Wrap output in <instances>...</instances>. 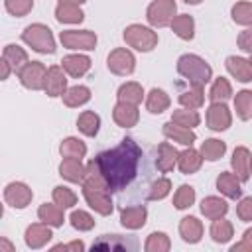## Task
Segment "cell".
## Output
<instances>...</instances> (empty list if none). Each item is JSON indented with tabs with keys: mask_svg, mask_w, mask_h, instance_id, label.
<instances>
[{
	"mask_svg": "<svg viewBox=\"0 0 252 252\" xmlns=\"http://www.w3.org/2000/svg\"><path fill=\"white\" fill-rule=\"evenodd\" d=\"M94 159L120 207L150 201V189L159 171L158 148L142 150L132 138H124L116 148L100 152Z\"/></svg>",
	"mask_w": 252,
	"mask_h": 252,
	"instance_id": "cell-1",
	"label": "cell"
},
{
	"mask_svg": "<svg viewBox=\"0 0 252 252\" xmlns=\"http://www.w3.org/2000/svg\"><path fill=\"white\" fill-rule=\"evenodd\" d=\"M177 71H179L183 77H187V81H189L191 85H201V87H203V85L209 83V79H211V67H209L201 57L191 55V53L179 57V61H177Z\"/></svg>",
	"mask_w": 252,
	"mask_h": 252,
	"instance_id": "cell-2",
	"label": "cell"
},
{
	"mask_svg": "<svg viewBox=\"0 0 252 252\" xmlns=\"http://www.w3.org/2000/svg\"><path fill=\"white\" fill-rule=\"evenodd\" d=\"M22 39L32 45L35 51L39 53H53L55 51V41H53V35H51V30L43 24H32L24 30L22 33Z\"/></svg>",
	"mask_w": 252,
	"mask_h": 252,
	"instance_id": "cell-3",
	"label": "cell"
},
{
	"mask_svg": "<svg viewBox=\"0 0 252 252\" xmlns=\"http://www.w3.org/2000/svg\"><path fill=\"white\" fill-rule=\"evenodd\" d=\"M124 39L130 47L138 49V51H150L158 45V33L152 32L150 28H144V26H128L124 30Z\"/></svg>",
	"mask_w": 252,
	"mask_h": 252,
	"instance_id": "cell-4",
	"label": "cell"
},
{
	"mask_svg": "<svg viewBox=\"0 0 252 252\" xmlns=\"http://www.w3.org/2000/svg\"><path fill=\"white\" fill-rule=\"evenodd\" d=\"M83 195L87 199V203L100 215H110L112 213V201H110V191L108 187L102 185H89L83 183Z\"/></svg>",
	"mask_w": 252,
	"mask_h": 252,
	"instance_id": "cell-5",
	"label": "cell"
},
{
	"mask_svg": "<svg viewBox=\"0 0 252 252\" xmlns=\"http://www.w3.org/2000/svg\"><path fill=\"white\" fill-rule=\"evenodd\" d=\"M93 250H118V252H134L138 250L136 236H120V234H104L93 242Z\"/></svg>",
	"mask_w": 252,
	"mask_h": 252,
	"instance_id": "cell-6",
	"label": "cell"
},
{
	"mask_svg": "<svg viewBox=\"0 0 252 252\" xmlns=\"http://www.w3.org/2000/svg\"><path fill=\"white\" fill-rule=\"evenodd\" d=\"M175 16V2L173 0H154L148 8V22L156 28H163L171 24Z\"/></svg>",
	"mask_w": 252,
	"mask_h": 252,
	"instance_id": "cell-7",
	"label": "cell"
},
{
	"mask_svg": "<svg viewBox=\"0 0 252 252\" xmlns=\"http://www.w3.org/2000/svg\"><path fill=\"white\" fill-rule=\"evenodd\" d=\"M59 39L69 49H94L96 45V35L89 30H83V32L67 30V32H61Z\"/></svg>",
	"mask_w": 252,
	"mask_h": 252,
	"instance_id": "cell-8",
	"label": "cell"
},
{
	"mask_svg": "<svg viewBox=\"0 0 252 252\" xmlns=\"http://www.w3.org/2000/svg\"><path fill=\"white\" fill-rule=\"evenodd\" d=\"M45 77H47V69L39 61H32L20 71L22 85L28 87V89H33V91H39V89L45 87Z\"/></svg>",
	"mask_w": 252,
	"mask_h": 252,
	"instance_id": "cell-9",
	"label": "cell"
},
{
	"mask_svg": "<svg viewBox=\"0 0 252 252\" xmlns=\"http://www.w3.org/2000/svg\"><path fill=\"white\" fill-rule=\"evenodd\" d=\"M108 69L112 71V73H116V75H130L132 71H134V55L128 51V49H114V51H110V55H108Z\"/></svg>",
	"mask_w": 252,
	"mask_h": 252,
	"instance_id": "cell-10",
	"label": "cell"
},
{
	"mask_svg": "<svg viewBox=\"0 0 252 252\" xmlns=\"http://www.w3.org/2000/svg\"><path fill=\"white\" fill-rule=\"evenodd\" d=\"M207 124L211 130H226L230 126V112L224 102H213L207 110Z\"/></svg>",
	"mask_w": 252,
	"mask_h": 252,
	"instance_id": "cell-11",
	"label": "cell"
},
{
	"mask_svg": "<svg viewBox=\"0 0 252 252\" xmlns=\"http://www.w3.org/2000/svg\"><path fill=\"white\" fill-rule=\"evenodd\" d=\"M4 199L8 201V205L24 209L32 201V189L28 185H24V183H10L6 187V191H4Z\"/></svg>",
	"mask_w": 252,
	"mask_h": 252,
	"instance_id": "cell-12",
	"label": "cell"
},
{
	"mask_svg": "<svg viewBox=\"0 0 252 252\" xmlns=\"http://www.w3.org/2000/svg\"><path fill=\"white\" fill-rule=\"evenodd\" d=\"M112 116H114V122H116L118 126L130 128V126H136L140 114H138L136 104H132V102H122V100H120V102L114 106Z\"/></svg>",
	"mask_w": 252,
	"mask_h": 252,
	"instance_id": "cell-13",
	"label": "cell"
},
{
	"mask_svg": "<svg viewBox=\"0 0 252 252\" xmlns=\"http://www.w3.org/2000/svg\"><path fill=\"white\" fill-rule=\"evenodd\" d=\"M65 87H67V79L63 75V69L53 65L47 69V77H45V93L49 96H59L65 93Z\"/></svg>",
	"mask_w": 252,
	"mask_h": 252,
	"instance_id": "cell-14",
	"label": "cell"
},
{
	"mask_svg": "<svg viewBox=\"0 0 252 252\" xmlns=\"http://www.w3.org/2000/svg\"><path fill=\"white\" fill-rule=\"evenodd\" d=\"M59 173L61 177H65L67 181H73V183H83L85 179V173H87V167H83L81 159L77 158H65L59 165Z\"/></svg>",
	"mask_w": 252,
	"mask_h": 252,
	"instance_id": "cell-15",
	"label": "cell"
},
{
	"mask_svg": "<svg viewBox=\"0 0 252 252\" xmlns=\"http://www.w3.org/2000/svg\"><path fill=\"white\" fill-rule=\"evenodd\" d=\"M146 207L144 205H132V207H122L120 211V220L126 228H140L146 224Z\"/></svg>",
	"mask_w": 252,
	"mask_h": 252,
	"instance_id": "cell-16",
	"label": "cell"
},
{
	"mask_svg": "<svg viewBox=\"0 0 252 252\" xmlns=\"http://www.w3.org/2000/svg\"><path fill=\"white\" fill-rule=\"evenodd\" d=\"M217 189L230 197V199H238L242 189H240V177L234 175V173H228V171H222L219 177H217Z\"/></svg>",
	"mask_w": 252,
	"mask_h": 252,
	"instance_id": "cell-17",
	"label": "cell"
},
{
	"mask_svg": "<svg viewBox=\"0 0 252 252\" xmlns=\"http://www.w3.org/2000/svg\"><path fill=\"white\" fill-rule=\"evenodd\" d=\"M163 134H165L167 138H171L173 142H179V144H183V146H191V144L195 142V132H193L191 128H185V126L175 124L173 120L167 122V124H163Z\"/></svg>",
	"mask_w": 252,
	"mask_h": 252,
	"instance_id": "cell-18",
	"label": "cell"
},
{
	"mask_svg": "<svg viewBox=\"0 0 252 252\" xmlns=\"http://www.w3.org/2000/svg\"><path fill=\"white\" fill-rule=\"evenodd\" d=\"M49 238H51V230H49L47 222L45 224H32L26 230V244L30 248H41Z\"/></svg>",
	"mask_w": 252,
	"mask_h": 252,
	"instance_id": "cell-19",
	"label": "cell"
},
{
	"mask_svg": "<svg viewBox=\"0 0 252 252\" xmlns=\"http://www.w3.org/2000/svg\"><path fill=\"white\" fill-rule=\"evenodd\" d=\"M226 69L230 71L232 77H236V81H242V83H248L252 81V67L246 59L242 57H228L226 59Z\"/></svg>",
	"mask_w": 252,
	"mask_h": 252,
	"instance_id": "cell-20",
	"label": "cell"
},
{
	"mask_svg": "<svg viewBox=\"0 0 252 252\" xmlns=\"http://www.w3.org/2000/svg\"><path fill=\"white\" fill-rule=\"evenodd\" d=\"M179 232L185 242H199L203 236V224L195 217H185V219H181Z\"/></svg>",
	"mask_w": 252,
	"mask_h": 252,
	"instance_id": "cell-21",
	"label": "cell"
},
{
	"mask_svg": "<svg viewBox=\"0 0 252 252\" xmlns=\"http://www.w3.org/2000/svg\"><path fill=\"white\" fill-rule=\"evenodd\" d=\"M63 69L71 75V77H81V75H85L87 71H89V67H91V59L89 57H85V55H67V57H63Z\"/></svg>",
	"mask_w": 252,
	"mask_h": 252,
	"instance_id": "cell-22",
	"label": "cell"
},
{
	"mask_svg": "<svg viewBox=\"0 0 252 252\" xmlns=\"http://www.w3.org/2000/svg\"><path fill=\"white\" fill-rule=\"evenodd\" d=\"M2 59H4L14 71H18V73L28 65V55H26V51H24L22 47H18V45H6V47H4V53H2Z\"/></svg>",
	"mask_w": 252,
	"mask_h": 252,
	"instance_id": "cell-23",
	"label": "cell"
},
{
	"mask_svg": "<svg viewBox=\"0 0 252 252\" xmlns=\"http://www.w3.org/2000/svg\"><path fill=\"white\" fill-rule=\"evenodd\" d=\"M177 159H179V154L173 146H169V144H159L158 146V167H159V171H163V173L171 171Z\"/></svg>",
	"mask_w": 252,
	"mask_h": 252,
	"instance_id": "cell-24",
	"label": "cell"
},
{
	"mask_svg": "<svg viewBox=\"0 0 252 252\" xmlns=\"http://www.w3.org/2000/svg\"><path fill=\"white\" fill-rule=\"evenodd\" d=\"M232 167L236 171V175L240 177V181H246L250 175V152L246 148H236L232 154Z\"/></svg>",
	"mask_w": 252,
	"mask_h": 252,
	"instance_id": "cell-25",
	"label": "cell"
},
{
	"mask_svg": "<svg viewBox=\"0 0 252 252\" xmlns=\"http://www.w3.org/2000/svg\"><path fill=\"white\" fill-rule=\"evenodd\" d=\"M228 211V205L220 199V197H205L203 203H201V213L207 217V219H220L224 213Z\"/></svg>",
	"mask_w": 252,
	"mask_h": 252,
	"instance_id": "cell-26",
	"label": "cell"
},
{
	"mask_svg": "<svg viewBox=\"0 0 252 252\" xmlns=\"http://www.w3.org/2000/svg\"><path fill=\"white\" fill-rule=\"evenodd\" d=\"M201 163H203V158H201V154L195 152L193 148H189V150H185V152L179 154V169H181V173H185V175L195 173V171L201 167Z\"/></svg>",
	"mask_w": 252,
	"mask_h": 252,
	"instance_id": "cell-27",
	"label": "cell"
},
{
	"mask_svg": "<svg viewBox=\"0 0 252 252\" xmlns=\"http://www.w3.org/2000/svg\"><path fill=\"white\" fill-rule=\"evenodd\" d=\"M55 18L59 22H67V24H77L83 20V12L77 4L73 2H59L57 10H55Z\"/></svg>",
	"mask_w": 252,
	"mask_h": 252,
	"instance_id": "cell-28",
	"label": "cell"
},
{
	"mask_svg": "<svg viewBox=\"0 0 252 252\" xmlns=\"http://www.w3.org/2000/svg\"><path fill=\"white\" fill-rule=\"evenodd\" d=\"M193 18L189 14H181V16H175L171 20V30L181 37V39H191L193 37Z\"/></svg>",
	"mask_w": 252,
	"mask_h": 252,
	"instance_id": "cell-29",
	"label": "cell"
},
{
	"mask_svg": "<svg viewBox=\"0 0 252 252\" xmlns=\"http://www.w3.org/2000/svg\"><path fill=\"white\" fill-rule=\"evenodd\" d=\"M89 98H91V91L87 87H81V85L71 87V89H67L63 93V102L67 106H71V108L73 106H79V104H85Z\"/></svg>",
	"mask_w": 252,
	"mask_h": 252,
	"instance_id": "cell-30",
	"label": "cell"
},
{
	"mask_svg": "<svg viewBox=\"0 0 252 252\" xmlns=\"http://www.w3.org/2000/svg\"><path fill=\"white\" fill-rule=\"evenodd\" d=\"M146 106H148V110H150V112L159 114V112H163V110L169 106V96H167L161 89H152V91H150V94H148Z\"/></svg>",
	"mask_w": 252,
	"mask_h": 252,
	"instance_id": "cell-31",
	"label": "cell"
},
{
	"mask_svg": "<svg viewBox=\"0 0 252 252\" xmlns=\"http://www.w3.org/2000/svg\"><path fill=\"white\" fill-rule=\"evenodd\" d=\"M37 215H39V219L43 222H47L51 226H61L63 224V211H61L59 205H47L45 203V205L39 207Z\"/></svg>",
	"mask_w": 252,
	"mask_h": 252,
	"instance_id": "cell-32",
	"label": "cell"
},
{
	"mask_svg": "<svg viewBox=\"0 0 252 252\" xmlns=\"http://www.w3.org/2000/svg\"><path fill=\"white\" fill-rule=\"evenodd\" d=\"M179 102L185 108H199L203 104V87L201 85H191L189 91H183L179 94Z\"/></svg>",
	"mask_w": 252,
	"mask_h": 252,
	"instance_id": "cell-33",
	"label": "cell"
},
{
	"mask_svg": "<svg viewBox=\"0 0 252 252\" xmlns=\"http://www.w3.org/2000/svg\"><path fill=\"white\" fill-rule=\"evenodd\" d=\"M98 126H100V120H98V116H96L94 112H91V110L83 112V114L77 118V128H79L85 136H94V134L98 132Z\"/></svg>",
	"mask_w": 252,
	"mask_h": 252,
	"instance_id": "cell-34",
	"label": "cell"
},
{
	"mask_svg": "<svg viewBox=\"0 0 252 252\" xmlns=\"http://www.w3.org/2000/svg\"><path fill=\"white\" fill-rule=\"evenodd\" d=\"M59 150H61V156H63V158H77V159H81V158L87 154V146H85L81 140H77V138H67V140H63Z\"/></svg>",
	"mask_w": 252,
	"mask_h": 252,
	"instance_id": "cell-35",
	"label": "cell"
},
{
	"mask_svg": "<svg viewBox=\"0 0 252 252\" xmlns=\"http://www.w3.org/2000/svg\"><path fill=\"white\" fill-rule=\"evenodd\" d=\"M234 108H236V114L242 120H248L252 116V93L250 91L236 93V96H234Z\"/></svg>",
	"mask_w": 252,
	"mask_h": 252,
	"instance_id": "cell-36",
	"label": "cell"
},
{
	"mask_svg": "<svg viewBox=\"0 0 252 252\" xmlns=\"http://www.w3.org/2000/svg\"><path fill=\"white\" fill-rule=\"evenodd\" d=\"M142 96H144V91L138 83H126L118 89V98L122 102H132V104H138L142 102Z\"/></svg>",
	"mask_w": 252,
	"mask_h": 252,
	"instance_id": "cell-37",
	"label": "cell"
},
{
	"mask_svg": "<svg viewBox=\"0 0 252 252\" xmlns=\"http://www.w3.org/2000/svg\"><path fill=\"white\" fill-rule=\"evenodd\" d=\"M224 152H226L224 142L215 140V138L205 140V142H203V146H201V156H203L205 159H211V161H215V159L222 158V154H224Z\"/></svg>",
	"mask_w": 252,
	"mask_h": 252,
	"instance_id": "cell-38",
	"label": "cell"
},
{
	"mask_svg": "<svg viewBox=\"0 0 252 252\" xmlns=\"http://www.w3.org/2000/svg\"><path fill=\"white\" fill-rule=\"evenodd\" d=\"M211 236L215 242H228L232 236V224L224 219H215L211 226Z\"/></svg>",
	"mask_w": 252,
	"mask_h": 252,
	"instance_id": "cell-39",
	"label": "cell"
},
{
	"mask_svg": "<svg viewBox=\"0 0 252 252\" xmlns=\"http://www.w3.org/2000/svg\"><path fill=\"white\" fill-rule=\"evenodd\" d=\"M230 94H232L230 83H228L226 79H222V77H219V79L215 81V85L211 87V93H209V96H211L213 102H222V100H226Z\"/></svg>",
	"mask_w": 252,
	"mask_h": 252,
	"instance_id": "cell-40",
	"label": "cell"
},
{
	"mask_svg": "<svg viewBox=\"0 0 252 252\" xmlns=\"http://www.w3.org/2000/svg\"><path fill=\"white\" fill-rule=\"evenodd\" d=\"M232 20L242 26H252V4L250 2H236L232 6Z\"/></svg>",
	"mask_w": 252,
	"mask_h": 252,
	"instance_id": "cell-41",
	"label": "cell"
},
{
	"mask_svg": "<svg viewBox=\"0 0 252 252\" xmlns=\"http://www.w3.org/2000/svg\"><path fill=\"white\" fill-rule=\"evenodd\" d=\"M53 201H55V205H59L61 209H69V207H73V205L77 203V195H75L69 187L59 185V187L53 189Z\"/></svg>",
	"mask_w": 252,
	"mask_h": 252,
	"instance_id": "cell-42",
	"label": "cell"
},
{
	"mask_svg": "<svg viewBox=\"0 0 252 252\" xmlns=\"http://www.w3.org/2000/svg\"><path fill=\"white\" fill-rule=\"evenodd\" d=\"M175 124L185 126V128H193L199 124V114L193 108H185V110H173V118Z\"/></svg>",
	"mask_w": 252,
	"mask_h": 252,
	"instance_id": "cell-43",
	"label": "cell"
},
{
	"mask_svg": "<svg viewBox=\"0 0 252 252\" xmlns=\"http://www.w3.org/2000/svg\"><path fill=\"white\" fill-rule=\"evenodd\" d=\"M193 201H195V189L189 185H181L177 189V193L173 195V205L177 209H187L193 205Z\"/></svg>",
	"mask_w": 252,
	"mask_h": 252,
	"instance_id": "cell-44",
	"label": "cell"
},
{
	"mask_svg": "<svg viewBox=\"0 0 252 252\" xmlns=\"http://www.w3.org/2000/svg\"><path fill=\"white\" fill-rule=\"evenodd\" d=\"M148 252H167L169 250V238L163 232H152L146 242Z\"/></svg>",
	"mask_w": 252,
	"mask_h": 252,
	"instance_id": "cell-45",
	"label": "cell"
},
{
	"mask_svg": "<svg viewBox=\"0 0 252 252\" xmlns=\"http://www.w3.org/2000/svg\"><path fill=\"white\" fill-rule=\"evenodd\" d=\"M71 224L77 230H91L94 226V219L85 211H75L71 213Z\"/></svg>",
	"mask_w": 252,
	"mask_h": 252,
	"instance_id": "cell-46",
	"label": "cell"
},
{
	"mask_svg": "<svg viewBox=\"0 0 252 252\" xmlns=\"http://www.w3.org/2000/svg\"><path fill=\"white\" fill-rule=\"evenodd\" d=\"M169 189H171V181L169 179H165V177H158L156 181H154V185H152V189H150V201H156V199H163L167 193H169Z\"/></svg>",
	"mask_w": 252,
	"mask_h": 252,
	"instance_id": "cell-47",
	"label": "cell"
},
{
	"mask_svg": "<svg viewBox=\"0 0 252 252\" xmlns=\"http://www.w3.org/2000/svg\"><path fill=\"white\" fill-rule=\"evenodd\" d=\"M33 6V0H6V10L14 16H26Z\"/></svg>",
	"mask_w": 252,
	"mask_h": 252,
	"instance_id": "cell-48",
	"label": "cell"
},
{
	"mask_svg": "<svg viewBox=\"0 0 252 252\" xmlns=\"http://www.w3.org/2000/svg\"><path fill=\"white\" fill-rule=\"evenodd\" d=\"M236 215H238L240 220H252V197H246L238 203Z\"/></svg>",
	"mask_w": 252,
	"mask_h": 252,
	"instance_id": "cell-49",
	"label": "cell"
},
{
	"mask_svg": "<svg viewBox=\"0 0 252 252\" xmlns=\"http://www.w3.org/2000/svg\"><path fill=\"white\" fill-rule=\"evenodd\" d=\"M238 47L248 51L252 55V30H244L240 35H238Z\"/></svg>",
	"mask_w": 252,
	"mask_h": 252,
	"instance_id": "cell-50",
	"label": "cell"
},
{
	"mask_svg": "<svg viewBox=\"0 0 252 252\" xmlns=\"http://www.w3.org/2000/svg\"><path fill=\"white\" fill-rule=\"evenodd\" d=\"M240 250H250V252H252V228H248V230L244 232L242 242H238V244L232 246V252H240Z\"/></svg>",
	"mask_w": 252,
	"mask_h": 252,
	"instance_id": "cell-51",
	"label": "cell"
},
{
	"mask_svg": "<svg viewBox=\"0 0 252 252\" xmlns=\"http://www.w3.org/2000/svg\"><path fill=\"white\" fill-rule=\"evenodd\" d=\"M83 248H85V244L81 240L71 242V244H57V246H53V250H77V252H81Z\"/></svg>",
	"mask_w": 252,
	"mask_h": 252,
	"instance_id": "cell-52",
	"label": "cell"
},
{
	"mask_svg": "<svg viewBox=\"0 0 252 252\" xmlns=\"http://www.w3.org/2000/svg\"><path fill=\"white\" fill-rule=\"evenodd\" d=\"M10 69H12V67H10V65H8V63H6L4 59H2V79H6V77H8Z\"/></svg>",
	"mask_w": 252,
	"mask_h": 252,
	"instance_id": "cell-53",
	"label": "cell"
},
{
	"mask_svg": "<svg viewBox=\"0 0 252 252\" xmlns=\"http://www.w3.org/2000/svg\"><path fill=\"white\" fill-rule=\"evenodd\" d=\"M59 2H73V4H81V2H85V0H59Z\"/></svg>",
	"mask_w": 252,
	"mask_h": 252,
	"instance_id": "cell-54",
	"label": "cell"
},
{
	"mask_svg": "<svg viewBox=\"0 0 252 252\" xmlns=\"http://www.w3.org/2000/svg\"><path fill=\"white\" fill-rule=\"evenodd\" d=\"M187 4H199V2H203V0H185Z\"/></svg>",
	"mask_w": 252,
	"mask_h": 252,
	"instance_id": "cell-55",
	"label": "cell"
},
{
	"mask_svg": "<svg viewBox=\"0 0 252 252\" xmlns=\"http://www.w3.org/2000/svg\"><path fill=\"white\" fill-rule=\"evenodd\" d=\"M250 171H252V156H250Z\"/></svg>",
	"mask_w": 252,
	"mask_h": 252,
	"instance_id": "cell-56",
	"label": "cell"
},
{
	"mask_svg": "<svg viewBox=\"0 0 252 252\" xmlns=\"http://www.w3.org/2000/svg\"><path fill=\"white\" fill-rule=\"evenodd\" d=\"M248 63H250V67H252V57H250V61H248Z\"/></svg>",
	"mask_w": 252,
	"mask_h": 252,
	"instance_id": "cell-57",
	"label": "cell"
}]
</instances>
